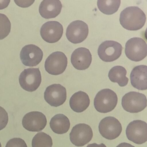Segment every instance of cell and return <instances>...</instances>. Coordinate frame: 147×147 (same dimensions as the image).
<instances>
[{
	"label": "cell",
	"mask_w": 147,
	"mask_h": 147,
	"mask_svg": "<svg viewBox=\"0 0 147 147\" xmlns=\"http://www.w3.org/2000/svg\"><path fill=\"white\" fill-rule=\"evenodd\" d=\"M146 15L138 7H129L120 13L119 21L123 28L128 30L136 31L142 29L146 22Z\"/></svg>",
	"instance_id": "6da1fadb"
},
{
	"label": "cell",
	"mask_w": 147,
	"mask_h": 147,
	"mask_svg": "<svg viewBox=\"0 0 147 147\" xmlns=\"http://www.w3.org/2000/svg\"><path fill=\"white\" fill-rule=\"evenodd\" d=\"M118 98L115 92L106 88L98 92L94 98V107L96 111L101 113H107L112 111L117 106Z\"/></svg>",
	"instance_id": "7a4b0ae2"
},
{
	"label": "cell",
	"mask_w": 147,
	"mask_h": 147,
	"mask_svg": "<svg viewBox=\"0 0 147 147\" xmlns=\"http://www.w3.org/2000/svg\"><path fill=\"white\" fill-rule=\"evenodd\" d=\"M122 105L124 110L128 112H140L147 107V98L143 94L130 92L125 94L122 98Z\"/></svg>",
	"instance_id": "3957f363"
},
{
	"label": "cell",
	"mask_w": 147,
	"mask_h": 147,
	"mask_svg": "<svg viewBox=\"0 0 147 147\" xmlns=\"http://www.w3.org/2000/svg\"><path fill=\"white\" fill-rule=\"evenodd\" d=\"M125 54L131 61L138 62L143 60L147 55V45L144 39L140 38H133L126 43Z\"/></svg>",
	"instance_id": "277c9868"
},
{
	"label": "cell",
	"mask_w": 147,
	"mask_h": 147,
	"mask_svg": "<svg viewBox=\"0 0 147 147\" xmlns=\"http://www.w3.org/2000/svg\"><path fill=\"white\" fill-rule=\"evenodd\" d=\"M42 82L41 72L38 68H29L20 74L19 82L21 87L29 92H34L40 86Z\"/></svg>",
	"instance_id": "5b68a950"
},
{
	"label": "cell",
	"mask_w": 147,
	"mask_h": 147,
	"mask_svg": "<svg viewBox=\"0 0 147 147\" xmlns=\"http://www.w3.org/2000/svg\"><path fill=\"white\" fill-rule=\"evenodd\" d=\"M67 58L62 52L56 51L51 54L45 64V70L52 75L63 74L67 66Z\"/></svg>",
	"instance_id": "8992f818"
},
{
	"label": "cell",
	"mask_w": 147,
	"mask_h": 147,
	"mask_svg": "<svg viewBox=\"0 0 147 147\" xmlns=\"http://www.w3.org/2000/svg\"><path fill=\"white\" fill-rule=\"evenodd\" d=\"M126 135L128 139L134 143H144L147 141V123L140 120L132 121L126 128Z\"/></svg>",
	"instance_id": "52a82bcc"
},
{
	"label": "cell",
	"mask_w": 147,
	"mask_h": 147,
	"mask_svg": "<svg viewBox=\"0 0 147 147\" xmlns=\"http://www.w3.org/2000/svg\"><path fill=\"white\" fill-rule=\"evenodd\" d=\"M99 131L100 135L108 140H113L119 136L122 131V126L116 118L107 117L100 122Z\"/></svg>",
	"instance_id": "ba28073f"
},
{
	"label": "cell",
	"mask_w": 147,
	"mask_h": 147,
	"mask_svg": "<svg viewBox=\"0 0 147 147\" xmlns=\"http://www.w3.org/2000/svg\"><path fill=\"white\" fill-rule=\"evenodd\" d=\"M123 47L119 43L113 41L103 42L99 46L98 55L106 62H111L118 59L122 54Z\"/></svg>",
	"instance_id": "9c48e42d"
},
{
	"label": "cell",
	"mask_w": 147,
	"mask_h": 147,
	"mask_svg": "<svg viewBox=\"0 0 147 147\" xmlns=\"http://www.w3.org/2000/svg\"><path fill=\"white\" fill-rule=\"evenodd\" d=\"M71 142L77 147H82L88 143L93 137L91 127L85 123H80L74 126L69 134Z\"/></svg>",
	"instance_id": "30bf717a"
},
{
	"label": "cell",
	"mask_w": 147,
	"mask_h": 147,
	"mask_svg": "<svg viewBox=\"0 0 147 147\" xmlns=\"http://www.w3.org/2000/svg\"><path fill=\"white\" fill-rule=\"evenodd\" d=\"M88 27L85 22L76 20L69 24L66 31L68 40L73 44L82 42L88 35Z\"/></svg>",
	"instance_id": "8fae6325"
},
{
	"label": "cell",
	"mask_w": 147,
	"mask_h": 147,
	"mask_svg": "<svg viewBox=\"0 0 147 147\" xmlns=\"http://www.w3.org/2000/svg\"><path fill=\"white\" fill-rule=\"evenodd\" d=\"M45 101L51 106L57 107L64 104L67 99V90L61 84L49 86L44 93Z\"/></svg>",
	"instance_id": "7c38bea8"
},
{
	"label": "cell",
	"mask_w": 147,
	"mask_h": 147,
	"mask_svg": "<svg viewBox=\"0 0 147 147\" xmlns=\"http://www.w3.org/2000/svg\"><path fill=\"white\" fill-rule=\"evenodd\" d=\"M47 119L42 112L33 111L26 113L22 120L24 128L30 131L38 132L43 129L47 125Z\"/></svg>",
	"instance_id": "4fadbf2b"
},
{
	"label": "cell",
	"mask_w": 147,
	"mask_h": 147,
	"mask_svg": "<svg viewBox=\"0 0 147 147\" xmlns=\"http://www.w3.org/2000/svg\"><path fill=\"white\" fill-rule=\"evenodd\" d=\"M63 26L57 21H49L43 25L40 34L44 41L49 43L59 41L63 34Z\"/></svg>",
	"instance_id": "5bb4252c"
},
{
	"label": "cell",
	"mask_w": 147,
	"mask_h": 147,
	"mask_svg": "<svg viewBox=\"0 0 147 147\" xmlns=\"http://www.w3.org/2000/svg\"><path fill=\"white\" fill-rule=\"evenodd\" d=\"M42 50L34 45H29L22 49L20 54V59L25 66L34 67L38 65L43 58Z\"/></svg>",
	"instance_id": "9a60e30c"
},
{
	"label": "cell",
	"mask_w": 147,
	"mask_h": 147,
	"mask_svg": "<svg viewBox=\"0 0 147 147\" xmlns=\"http://www.w3.org/2000/svg\"><path fill=\"white\" fill-rule=\"evenodd\" d=\"M92 61L91 52L86 48H78L71 55V63L74 67L78 70H85L88 68Z\"/></svg>",
	"instance_id": "2e32d148"
},
{
	"label": "cell",
	"mask_w": 147,
	"mask_h": 147,
	"mask_svg": "<svg viewBox=\"0 0 147 147\" xmlns=\"http://www.w3.org/2000/svg\"><path fill=\"white\" fill-rule=\"evenodd\" d=\"M62 5L59 0H45L39 6L40 15L46 19L57 17L61 11Z\"/></svg>",
	"instance_id": "e0dca14e"
},
{
	"label": "cell",
	"mask_w": 147,
	"mask_h": 147,
	"mask_svg": "<svg viewBox=\"0 0 147 147\" xmlns=\"http://www.w3.org/2000/svg\"><path fill=\"white\" fill-rule=\"evenodd\" d=\"M131 83L133 87L139 90L147 89V67L140 65L135 67L130 74Z\"/></svg>",
	"instance_id": "ac0fdd59"
},
{
	"label": "cell",
	"mask_w": 147,
	"mask_h": 147,
	"mask_svg": "<svg viewBox=\"0 0 147 147\" xmlns=\"http://www.w3.org/2000/svg\"><path fill=\"white\" fill-rule=\"evenodd\" d=\"M90 102V99L87 94L79 91L74 94L70 98L69 105L74 111L81 113L87 109Z\"/></svg>",
	"instance_id": "d6986e66"
},
{
	"label": "cell",
	"mask_w": 147,
	"mask_h": 147,
	"mask_svg": "<svg viewBox=\"0 0 147 147\" xmlns=\"http://www.w3.org/2000/svg\"><path fill=\"white\" fill-rule=\"evenodd\" d=\"M50 125L55 133L63 134L68 131L70 123L69 119L67 116L63 114H58L51 118Z\"/></svg>",
	"instance_id": "ffe728a7"
},
{
	"label": "cell",
	"mask_w": 147,
	"mask_h": 147,
	"mask_svg": "<svg viewBox=\"0 0 147 147\" xmlns=\"http://www.w3.org/2000/svg\"><path fill=\"white\" fill-rule=\"evenodd\" d=\"M127 71L123 67L115 66L111 69L108 74V77L111 81L117 83L120 86H126L129 79L126 76Z\"/></svg>",
	"instance_id": "44dd1931"
},
{
	"label": "cell",
	"mask_w": 147,
	"mask_h": 147,
	"mask_svg": "<svg viewBox=\"0 0 147 147\" xmlns=\"http://www.w3.org/2000/svg\"><path fill=\"white\" fill-rule=\"evenodd\" d=\"M120 3V0H98L97 2V5L99 10L102 13L106 15H112L117 11Z\"/></svg>",
	"instance_id": "7402d4cb"
},
{
	"label": "cell",
	"mask_w": 147,
	"mask_h": 147,
	"mask_svg": "<svg viewBox=\"0 0 147 147\" xmlns=\"http://www.w3.org/2000/svg\"><path fill=\"white\" fill-rule=\"evenodd\" d=\"M32 144V147H52L53 142L49 135L40 132L33 137Z\"/></svg>",
	"instance_id": "603a6c76"
},
{
	"label": "cell",
	"mask_w": 147,
	"mask_h": 147,
	"mask_svg": "<svg viewBox=\"0 0 147 147\" xmlns=\"http://www.w3.org/2000/svg\"><path fill=\"white\" fill-rule=\"evenodd\" d=\"M11 30V23L5 15L0 13V40L4 39L9 35Z\"/></svg>",
	"instance_id": "cb8c5ba5"
},
{
	"label": "cell",
	"mask_w": 147,
	"mask_h": 147,
	"mask_svg": "<svg viewBox=\"0 0 147 147\" xmlns=\"http://www.w3.org/2000/svg\"><path fill=\"white\" fill-rule=\"evenodd\" d=\"M5 147H27V144L23 139L19 138H15L10 139Z\"/></svg>",
	"instance_id": "d4e9b609"
},
{
	"label": "cell",
	"mask_w": 147,
	"mask_h": 147,
	"mask_svg": "<svg viewBox=\"0 0 147 147\" xmlns=\"http://www.w3.org/2000/svg\"><path fill=\"white\" fill-rule=\"evenodd\" d=\"M8 122L7 113L4 108L0 106V130L5 128Z\"/></svg>",
	"instance_id": "484cf974"
},
{
	"label": "cell",
	"mask_w": 147,
	"mask_h": 147,
	"mask_svg": "<svg viewBox=\"0 0 147 147\" xmlns=\"http://www.w3.org/2000/svg\"><path fill=\"white\" fill-rule=\"evenodd\" d=\"M14 2L16 3L18 5L21 7H27L32 5L34 2V1H14Z\"/></svg>",
	"instance_id": "4316f807"
},
{
	"label": "cell",
	"mask_w": 147,
	"mask_h": 147,
	"mask_svg": "<svg viewBox=\"0 0 147 147\" xmlns=\"http://www.w3.org/2000/svg\"><path fill=\"white\" fill-rule=\"evenodd\" d=\"M10 2V1H0V10L6 8L8 6Z\"/></svg>",
	"instance_id": "83f0119b"
},
{
	"label": "cell",
	"mask_w": 147,
	"mask_h": 147,
	"mask_svg": "<svg viewBox=\"0 0 147 147\" xmlns=\"http://www.w3.org/2000/svg\"><path fill=\"white\" fill-rule=\"evenodd\" d=\"M87 147H107L104 144L101 143L100 144H97L96 143L91 144H88Z\"/></svg>",
	"instance_id": "f1b7e54d"
},
{
	"label": "cell",
	"mask_w": 147,
	"mask_h": 147,
	"mask_svg": "<svg viewBox=\"0 0 147 147\" xmlns=\"http://www.w3.org/2000/svg\"><path fill=\"white\" fill-rule=\"evenodd\" d=\"M117 147H135L131 144L123 142L119 144Z\"/></svg>",
	"instance_id": "f546056e"
},
{
	"label": "cell",
	"mask_w": 147,
	"mask_h": 147,
	"mask_svg": "<svg viewBox=\"0 0 147 147\" xmlns=\"http://www.w3.org/2000/svg\"><path fill=\"white\" fill-rule=\"evenodd\" d=\"M0 147H1V142H0Z\"/></svg>",
	"instance_id": "4dcf8cb0"
}]
</instances>
